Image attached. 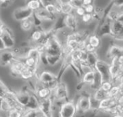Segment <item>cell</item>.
Returning <instances> with one entry per match:
<instances>
[{
  "instance_id": "cell-3",
  "label": "cell",
  "mask_w": 123,
  "mask_h": 117,
  "mask_svg": "<svg viewBox=\"0 0 123 117\" xmlns=\"http://www.w3.org/2000/svg\"><path fill=\"white\" fill-rule=\"evenodd\" d=\"M52 98L54 101V104L59 105L68 100H69V90L68 85L65 82H59L56 88L54 90L52 93Z\"/></svg>"
},
{
  "instance_id": "cell-42",
  "label": "cell",
  "mask_w": 123,
  "mask_h": 117,
  "mask_svg": "<svg viewBox=\"0 0 123 117\" xmlns=\"http://www.w3.org/2000/svg\"><path fill=\"white\" fill-rule=\"evenodd\" d=\"M117 105L123 107V95H119L117 98Z\"/></svg>"
},
{
  "instance_id": "cell-41",
  "label": "cell",
  "mask_w": 123,
  "mask_h": 117,
  "mask_svg": "<svg viewBox=\"0 0 123 117\" xmlns=\"http://www.w3.org/2000/svg\"><path fill=\"white\" fill-rule=\"evenodd\" d=\"M86 85L83 82H80L78 85H77V86H76V90L78 91V92H81V91H83V90H84V88L86 87Z\"/></svg>"
},
{
  "instance_id": "cell-26",
  "label": "cell",
  "mask_w": 123,
  "mask_h": 117,
  "mask_svg": "<svg viewBox=\"0 0 123 117\" xmlns=\"http://www.w3.org/2000/svg\"><path fill=\"white\" fill-rule=\"evenodd\" d=\"M103 82V80H102V78L101 77V75L95 71V76H94V80L93 81V82L89 85L90 87V89L94 92L95 90H96L97 89L100 88H101V85Z\"/></svg>"
},
{
  "instance_id": "cell-12",
  "label": "cell",
  "mask_w": 123,
  "mask_h": 117,
  "mask_svg": "<svg viewBox=\"0 0 123 117\" xmlns=\"http://www.w3.org/2000/svg\"><path fill=\"white\" fill-rule=\"evenodd\" d=\"M65 28L69 29L71 32L78 30L79 18H78L73 13L65 15Z\"/></svg>"
},
{
  "instance_id": "cell-9",
  "label": "cell",
  "mask_w": 123,
  "mask_h": 117,
  "mask_svg": "<svg viewBox=\"0 0 123 117\" xmlns=\"http://www.w3.org/2000/svg\"><path fill=\"white\" fill-rule=\"evenodd\" d=\"M46 33L43 32L40 28H34L29 35L28 41L31 46H35L36 45L40 44L43 41Z\"/></svg>"
},
{
  "instance_id": "cell-50",
  "label": "cell",
  "mask_w": 123,
  "mask_h": 117,
  "mask_svg": "<svg viewBox=\"0 0 123 117\" xmlns=\"http://www.w3.org/2000/svg\"><path fill=\"white\" fill-rule=\"evenodd\" d=\"M82 1H83V0H82Z\"/></svg>"
},
{
  "instance_id": "cell-46",
  "label": "cell",
  "mask_w": 123,
  "mask_h": 117,
  "mask_svg": "<svg viewBox=\"0 0 123 117\" xmlns=\"http://www.w3.org/2000/svg\"><path fill=\"white\" fill-rule=\"evenodd\" d=\"M112 117H123L122 116H121V115H114V116H112Z\"/></svg>"
},
{
  "instance_id": "cell-30",
  "label": "cell",
  "mask_w": 123,
  "mask_h": 117,
  "mask_svg": "<svg viewBox=\"0 0 123 117\" xmlns=\"http://www.w3.org/2000/svg\"><path fill=\"white\" fill-rule=\"evenodd\" d=\"M46 56V62L47 64L50 66H55L62 59V56L58 55V56Z\"/></svg>"
},
{
  "instance_id": "cell-7",
  "label": "cell",
  "mask_w": 123,
  "mask_h": 117,
  "mask_svg": "<svg viewBox=\"0 0 123 117\" xmlns=\"http://www.w3.org/2000/svg\"><path fill=\"white\" fill-rule=\"evenodd\" d=\"M1 38L5 47V49L12 50L15 47V35L12 30L7 26L5 28L3 33L1 36Z\"/></svg>"
},
{
  "instance_id": "cell-27",
  "label": "cell",
  "mask_w": 123,
  "mask_h": 117,
  "mask_svg": "<svg viewBox=\"0 0 123 117\" xmlns=\"http://www.w3.org/2000/svg\"><path fill=\"white\" fill-rule=\"evenodd\" d=\"M25 6L33 12H37L42 7L39 0H30L25 3Z\"/></svg>"
},
{
  "instance_id": "cell-40",
  "label": "cell",
  "mask_w": 123,
  "mask_h": 117,
  "mask_svg": "<svg viewBox=\"0 0 123 117\" xmlns=\"http://www.w3.org/2000/svg\"><path fill=\"white\" fill-rule=\"evenodd\" d=\"M41 4V6L42 7H45L46 6L50 5V4H53V3H55L56 1V0H39Z\"/></svg>"
},
{
  "instance_id": "cell-19",
  "label": "cell",
  "mask_w": 123,
  "mask_h": 117,
  "mask_svg": "<svg viewBox=\"0 0 123 117\" xmlns=\"http://www.w3.org/2000/svg\"><path fill=\"white\" fill-rule=\"evenodd\" d=\"M65 28V15H59L56 16V20H54V26H53V32L56 33L61 30Z\"/></svg>"
},
{
  "instance_id": "cell-28",
  "label": "cell",
  "mask_w": 123,
  "mask_h": 117,
  "mask_svg": "<svg viewBox=\"0 0 123 117\" xmlns=\"http://www.w3.org/2000/svg\"><path fill=\"white\" fill-rule=\"evenodd\" d=\"M99 59L98 58V56L97 52H94V53H88L87 56V59L86 62L88 64V65L94 70V67L96 64V62H98V60Z\"/></svg>"
},
{
  "instance_id": "cell-4",
  "label": "cell",
  "mask_w": 123,
  "mask_h": 117,
  "mask_svg": "<svg viewBox=\"0 0 123 117\" xmlns=\"http://www.w3.org/2000/svg\"><path fill=\"white\" fill-rule=\"evenodd\" d=\"M59 117H75L77 110L75 102L73 100H68L62 103L58 107Z\"/></svg>"
},
{
  "instance_id": "cell-5",
  "label": "cell",
  "mask_w": 123,
  "mask_h": 117,
  "mask_svg": "<svg viewBox=\"0 0 123 117\" xmlns=\"http://www.w3.org/2000/svg\"><path fill=\"white\" fill-rule=\"evenodd\" d=\"M54 108L55 105L52 97L47 99L41 100L39 102L38 110L45 117H54L53 113Z\"/></svg>"
},
{
  "instance_id": "cell-16",
  "label": "cell",
  "mask_w": 123,
  "mask_h": 117,
  "mask_svg": "<svg viewBox=\"0 0 123 117\" xmlns=\"http://www.w3.org/2000/svg\"><path fill=\"white\" fill-rule=\"evenodd\" d=\"M39 102H40V100L38 98V97L36 95V94L32 90V92L31 93V96H30L29 102H28V105L25 106V108L28 110H31V111L38 110Z\"/></svg>"
},
{
  "instance_id": "cell-49",
  "label": "cell",
  "mask_w": 123,
  "mask_h": 117,
  "mask_svg": "<svg viewBox=\"0 0 123 117\" xmlns=\"http://www.w3.org/2000/svg\"><path fill=\"white\" fill-rule=\"evenodd\" d=\"M0 117H1V116H0Z\"/></svg>"
},
{
  "instance_id": "cell-10",
  "label": "cell",
  "mask_w": 123,
  "mask_h": 117,
  "mask_svg": "<svg viewBox=\"0 0 123 117\" xmlns=\"http://www.w3.org/2000/svg\"><path fill=\"white\" fill-rule=\"evenodd\" d=\"M31 92L32 90L30 88V87H27V89H24V88H23L21 90L18 92H15L16 99L21 106L25 108V106L28 105Z\"/></svg>"
},
{
  "instance_id": "cell-24",
  "label": "cell",
  "mask_w": 123,
  "mask_h": 117,
  "mask_svg": "<svg viewBox=\"0 0 123 117\" xmlns=\"http://www.w3.org/2000/svg\"><path fill=\"white\" fill-rule=\"evenodd\" d=\"M34 13L41 20H52V21H54L56 20V18L55 16H52L50 14H49L43 7H41L40 10H38L37 12H36Z\"/></svg>"
},
{
  "instance_id": "cell-11",
  "label": "cell",
  "mask_w": 123,
  "mask_h": 117,
  "mask_svg": "<svg viewBox=\"0 0 123 117\" xmlns=\"http://www.w3.org/2000/svg\"><path fill=\"white\" fill-rule=\"evenodd\" d=\"M17 58V56L12 50H4L0 52V66H10Z\"/></svg>"
},
{
  "instance_id": "cell-20",
  "label": "cell",
  "mask_w": 123,
  "mask_h": 117,
  "mask_svg": "<svg viewBox=\"0 0 123 117\" xmlns=\"http://www.w3.org/2000/svg\"><path fill=\"white\" fill-rule=\"evenodd\" d=\"M87 43L94 47L96 50H98L102 44L101 38L95 33H91L88 36V38H87Z\"/></svg>"
},
{
  "instance_id": "cell-33",
  "label": "cell",
  "mask_w": 123,
  "mask_h": 117,
  "mask_svg": "<svg viewBox=\"0 0 123 117\" xmlns=\"http://www.w3.org/2000/svg\"><path fill=\"white\" fill-rule=\"evenodd\" d=\"M79 20H80V22H81V23H83L84 25H88L89 23H91L93 20V15L86 13V14H84Z\"/></svg>"
},
{
  "instance_id": "cell-47",
  "label": "cell",
  "mask_w": 123,
  "mask_h": 117,
  "mask_svg": "<svg viewBox=\"0 0 123 117\" xmlns=\"http://www.w3.org/2000/svg\"><path fill=\"white\" fill-rule=\"evenodd\" d=\"M2 98H1L0 97V107H1V104H2Z\"/></svg>"
},
{
  "instance_id": "cell-22",
  "label": "cell",
  "mask_w": 123,
  "mask_h": 117,
  "mask_svg": "<svg viewBox=\"0 0 123 117\" xmlns=\"http://www.w3.org/2000/svg\"><path fill=\"white\" fill-rule=\"evenodd\" d=\"M20 28L25 32H31L35 27L32 17L20 22Z\"/></svg>"
},
{
  "instance_id": "cell-6",
  "label": "cell",
  "mask_w": 123,
  "mask_h": 117,
  "mask_svg": "<svg viewBox=\"0 0 123 117\" xmlns=\"http://www.w3.org/2000/svg\"><path fill=\"white\" fill-rule=\"evenodd\" d=\"M109 67H110V64L109 63L101 59L98 60V62H96L94 67V70L101 75L103 82L111 80Z\"/></svg>"
},
{
  "instance_id": "cell-14",
  "label": "cell",
  "mask_w": 123,
  "mask_h": 117,
  "mask_svg": "<svg viewBox=\"0 0 123 117\" xmlns=\"http://www.w3.org/2000/svg\"><path fill=\"white\" fill-rule=\"evenodd\" d=\"M35 77L37 81L43 85L57 80L56 75L49 71H43L40 73H37Z\"/></svg>"
},
{
  "instance_id": "cell-32",
  "label": "cell",
  "mask_w": 123,
  "mask_h": 117,
  "mask_svg": "<svg viewBox=\"0 0 123 117\" xmlns=\"http://www.w3.org/2000/svg\"><path fill=\"white\" fill-rule=\"evenodd\" d=\"M11 109H12V106L10 104V103L5 98H3L2 99V101L1 107H0V112L7 113Z\"/></svg>"
},
{
  "instance_id": "cell-2",
  "label": "cell",
  "mask_w": 123,
  "mask_h": 117,
  "mask_svg": "<svg viewBox=\"0 0 123 117\" xmlns=\"http://www.w3.org/2000/svg\"><path fill=\"white\" fill-rule=\"evenodd\" d=\"M80 93V95L79 98L76 101H75L76 110H77V114L78 115L86 113L91 111V103H90V97L91 94L85 90H83Z\"/></svg>"
},
{
  "instance_id": "cell-37",
  "label": "cell",
  "mask_w": 123,
  "mask_h": 117,
  "mask_svg": "<svg viewBox=\"0 0 123 117\" xmlns=\"http://www.w3.org/2000/svg\"><path fill=\"white\" fill-rule=\"evenodd\" d=\"M73 14H74L78 18L80 19L84 14H86V12H85V10H84L83 6L75 9V10H74V12H73Z\"/></svg>"
},
{
  "instance_id": "cell-43",
  "label": "cell",
  "mask_w": 123,
  "mask_h": 117,
  "mask_svg": "<svg viewBox=\"0 0 123 117\" xmlns=\"http://www.w3.org/2000/svg\"><path fill=\"white\" fill-rule=\"evenodd\" d=\"M94 0H83V6H87L90 5H93Z\"/></svg>"
},
{
  "instance_id": "cell-15",
  "label": "cell",
  "mask_w": 123,
  "mask_h": 117,
  "mask_svg": "<svg viewBox=\"0 0 123 117\" xmlns=\"http://www.w3.org/2000/svg\"><path fill=\"white\" fill-rule=\"evenodd\" d=\"M122 54H123V46L112 44L108 48L106 52V57L109 59H112V58H117Z\"/></svg>"
},
{
  "instance_id": "cell-21",
  "label": "cell",
  "mask_w": 123,
  "mask_h": 117,
  "mask_svg": "<svg viewBox=\"0 0 123 117\" xmlns=\"http://www.w3.org/2000/svg\"><path fill=\"white\" fill-rule=\"evenodd\" d=\"M58 2V1H56ZM59 5V9H60V13L61 15H69L72 14L74 12V9L71 7V5L69 4L68 2H63V1H59L58 2Z\"/></svg>"
},
{
  "instance_id": "cell-8",
  "label": "cell",
  "mask_w": 123,
  "mask_h": 117,
  "mask_svg": "<svg viewBox=\"0 0 123 117\" xmlns=\"http://www.w3.org/2000/svg\"><path fill=\"white\" fill-rule=\"evenodd\" d=\"M33 14V12L28 9L26 6L16 7L12 11V17L14 20L18 22H21L25 19L32 17Z\"/></svg>"
},
{
  "instance_id": "cell-23",
  "label": "cell",
  "mask_w": 123,
  "mask_h": 117,
  "mask_svg": "<svg viewBox=\"0 0 123 117\" xmlns=\"http://www.w3.org/2000/svg\"><path fill=\"white\" fill-rule=\"evenodd\" d=\"M25 111V108L23 106L13 108L6 113V117H23Z\"/></svg>"
},
{
  "instance_id": "cell-13",
  "label": "cell",
  "mask_w": 123,
  "mask_h": 117,
  "mask_svg": "<svg viewBox=\"0 0 123 117\" xmlns=\"http://www.w3.org/2000/svg\"><path fill=\"white\" fill-rule=\"evenodd\" d=\"M25 68L23 61L19 58H17L10 65V75L13 77H19L20 72Z\"/></svg>"
},
{
  "instance_id": "cell-18",
  "label": "cell",
  "mask_w": 123,
  "mask_h": 117,
  "mask_svg": "<svg viewBox=\"0 0 123 117\" xmlns=\"http://www.w3.org/2000/svg\"><path fill=\"white\" fill-rule=\"evenodd\" d=\"M20 58V59L23 61L25 67H28V68H30V69L36 70V71L39 67V64H41L40 62H37L36 60L34 59V58H31V57L25 56L23 58Z\"/></svg>"
},
{
  "instance_id": "cell-34",
  "label": "cell",
  "mask_w": 123,
  "mask_h": 117,
  "mask_svg": "<svg viewBox=\"0 0 123 117\" xmlns=\"http://www.w3.org/2000/svg\"><path fill=\"white\" fill-rule=\"evenodd\" d=\"M90 103H91V111H93V110H98V111H99L98 110V108H99L100 101H98L97 100H96L92 96V95L90 97Z\"/></svg>"
},
{
  "instance_id": "cell-31",
  "label": "cell",
  "mask_w": 123,
  "mask_h": 117,
  "mask_svg": "<svg viewBox=\"0 0 123 117\" xmlns=\"http://www.w3.org/2000/svg\"><path fill=\"white\" fill-rule=\"evenodd\" d=\"M108 98H116L120 95V86L119 85H113L111 89L107 93Z\"/></svg>"
},
{
  "instance_id": "cell-35",
  "label": "cell",
  "mask_w": 123,
  "mask_h": 117,
  "mask_svg": "<svg viewBox=\"0 0 123 117\" xmlns=\"http://www.w3.org/2000/svg\"><path fill=\"white\" fill-rule=\"evenodd\" d=\"M112 87H113V84L111 81H104L102 82L101 85V88L106 93H108L111 89Z\"/></svg>"
},
{
  "instance_id": "cell-45",
  "label": "cell",
  "mask_w": 123,
  "mask_h": 117,
  "mask_svg": "<svg viewBox=\"0 0 123 117\" xmlns=\"http://www.w3.org/2000/svg\"><path fill=\"white\" fill-rule=\"evenodd\" d=\"M4 50H5V47L4 43H3V42L2 41V38H0V52L4 51Z\"/></svg>"
},
{
  "instance_id": "cell-29",
  "label": "cell",
  "mask_w": 123,
  "mask_h": 117,
  "mask_svg": "<svg viewBox=\"0 0 123 117\" xmlns=\"http://www.w3.org/2000/svg\"><path fill=\"white\" fill-rule=\"evenodd\" d=\"M91 95L98 101H101V100H104V99L108 98L107 93L105 92L104 90H102L101 88L97 89L96 90H95Z\"/></svg>"
},
{
  "instance_id": "cell-36",
  "label": "cell",
  "mask_w": 123,
  "mask_h": 117,
  "mask_svg": "<svg viewBox=\"0 0 123 117\" xmlns=\"http://www.w3.org/2000/svg\"><path fill=\"white\" fill-rule=\"evenodd\" d=\"M68 2L74 10L78 8V7H83V1L82 0H69Z\"/></svg>"
},
{
  "instance_id": "cell-17",
  "label": "cell",
  "mask_w": 123,
  "mask_h": 117,
  "mask_svg": "<svg viewBox=\"0 0 123 117\" xmlns=\"http://www.w3.org/2000/svg\"><path fill=\"white\" fill-rule=\"evenodd\" d=\"M37 73L38 72L36 70H32V69H30V68L25 67V68L20 72L19 77H20L23 80L30 81L36 77Z\"/></svg>"
},
{
  "instance_id": "cell-25",
  "label": "cell",
  "mask_w": 123,
  "mask_h": 117,
  "mask_svg": "<svg viewBox=\"0 0 123 117\" xmlns=\"http://www.w3.org/2000/svg\"><path fill=\"white\" fill-rule=\"evenodd\" d=\"M94 76H95V70H91L88 72L84 73L80 79V81L83 82L86 85H90L93 80H94Z\"/></svg>"
},
{
  "instance_id": "cell-44",
  "label": "cell",
  "mask_w": 123,
  "mask_h": 117,
  "mask_svg": "<svg viewBox=\"0 0 123 117\" xmlns=\"http://www.w3.org/2000/svg\"><path fill=\"white\" fill-rule=\"evenodd\" d=\"M91 111L92 112H91V113L88 116V117H96L97 116V114L100 112L98 110H93V111Z\"/></svg>"
},
{
  "instance_id": "cell-48",
  "label": "cell",
  "mask_w": 123,
  "mask_h": 117,
  "mask_svg": "<svg viewBox=\"0 0 123 117\" xmlns=\"http://www.w3.org/2000/svg\"><path fill=\"white\" fill-rule=\"evenodd\" d=\"M56 1H59V0H56Z\"/></svg>"
},
{
  "instance_id": "cell-1",
  "label": "cell",
  "mask_w": 123,
  "mask_h": 117,
  "mask_svg": "<svg viewBox=\"0 0 123 117\" xmlns=\"http://www.w3.org/2000/svg\"><path fill=\"white\" fill-rule=\"evenodd\" d=\"M43 53L47 56H58L62 55L63 45L60 43L55 35V33H52L46 43L43 46Z\"/></svg>"
},
{
  "instance_id": "cell-38",
  "label": "cell",
  "mask_w": 123,
  "mask_h": 117,
  "mask_svg": "<svg viewBox=\"0 0 123 117\" xmlns=\"http://www.w3.org/2000/svg\"><path fill=\"white\" fill-rule=\"evenodd\" d=\"M84 10H85V12L86 13H88V14H91L93 15L94 12H95V5L93 4V5H87V6H84Z\"/></svg>"
},
{
  "instance_id": "cell-39",
  "label": "cell",
  "mask_w": 123,
  "mask_h": 117,
  "mask_svg": "<svg viewBox=\"0 0 123 117\" xmlns=\"http://www.w3.org/2000/svg\"><path fill=\"white\" fill-rule=\"evenodd\" d=\"M84 50L88 53H94V52H97V50L93 47L91 45H90L88 43H87V41H86V46H85V48H84Z\"/></svg>"
}]
</instances>
